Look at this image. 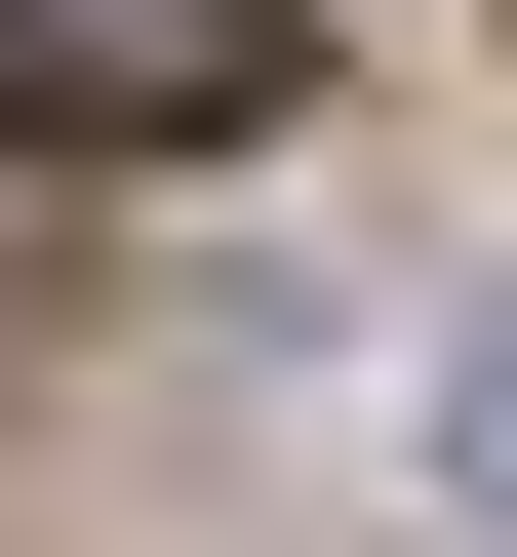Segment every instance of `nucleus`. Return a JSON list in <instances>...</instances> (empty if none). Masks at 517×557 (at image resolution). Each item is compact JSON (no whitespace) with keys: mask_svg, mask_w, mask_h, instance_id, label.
Returning <instances> with one entry per match:
<instances>
[{"mask_svg":"<svg viewBox=\"0 0 517 557\" xmlns=\"http://www.w3.org/2000/svg\"><path fill=\"white\" fill-rule=\"evenodd\" d=\"M319 81V0H0V160H239Z\"/></svg>","mask_w":517,"mask_h":557,"instance_id":"1","label":"nucleus"},{"mask_svg":"<svg viewBox=\"0 0 517 557\" xmlns=\"http://www.w3.org/2000/svg\"><path fill=\"white\" fill-rule=\"evenodd\" d=\"M438 478H478V518H517V319H478V359H438Z\"/></svg>","mask_w":517,"mask_h":557,"instance_id":"2","label":"nucleus"}]
</instances>
